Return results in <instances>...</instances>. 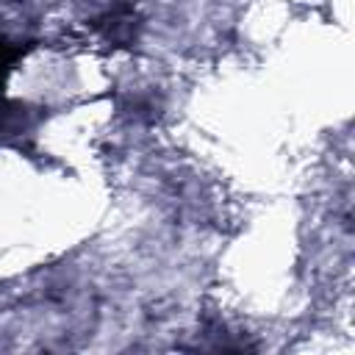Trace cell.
I'll return each instance as SVG.
<instances>
[{
  "instance_id": "cell-1",
  "label": "cell",
  "mask_w": 355,
  "mask_h": 355,
  "mask_svg": "<svg viewBox=\"0 0 355 355\" xmlns=\"http://www.w3.org/2000/svg\"><path fill=\"white\" fill-rule=\"evenodd\" d=\"M17 55H19V50L11 47L6 39H0V83H3V78H6V72L11 69V64H14Z\"/></svg>"
}]
</instances>
